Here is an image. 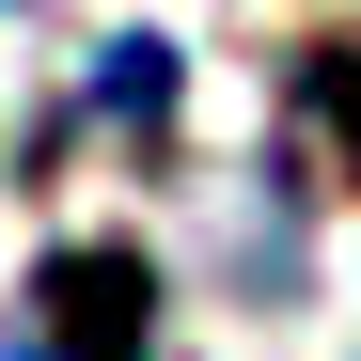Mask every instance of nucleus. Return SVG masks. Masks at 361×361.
<instances>
[{
    "instance_id": "nucleus-1",
    "label": "nucleus",
    "mask_w": 361,
    "mask_h": 361,
    "mask_svg": "<svg viewBox=\"0 0 361 361\" xmlns=\"http://www.w3.org/2000/svg\"><path fill=\"white\" fill-rule=\"evenodd\" d=\"M0 361H157V267L142 252H47L32 267V330Z\"/></svg>"
},
{
    "instance_id": "nucleus-2",
    "label": "nucleus",
    "mask_w": 361,
    "mask_h": 361,
    "mask_svg": "<svg viewBox=\"0 0 361 361\" xmlns=\"http://www.w3.org/2000/svg\"><path fill=\"white\" fill-rule=\"evenodd\" d=\"M94 110L157 126V110H173V47H110V63H94Z\"/></svg>"
}]
</instances>
